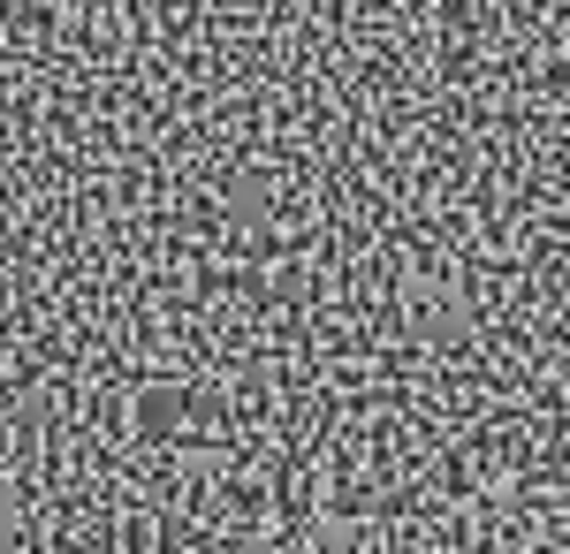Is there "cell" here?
<instances>
[{
	"label": "cell",
	"instance_id": "obj_1",
	"mask_svg": "<svg viewBox=\"0 0 570 554\" xmlns=\"http://www.w3.org/2000/svg\"><path fill=\"white\" fill-rule=\"evenodd\" d=\"M548 85H556V91H570V53H556V61H548Z\"/></svg>",
	"mask_w": 570,
	"mask_h": 554
}]
</instances>
